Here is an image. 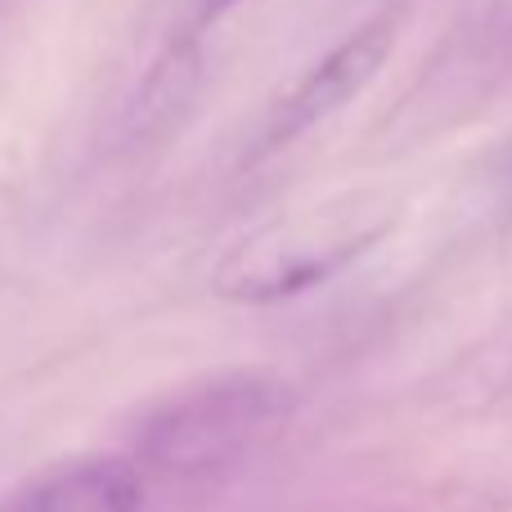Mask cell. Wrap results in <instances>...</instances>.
I'll list each match as a JSON object with an SVG mask.
<instances>
[{"label": "cell", "instance_id": "cell-5", "mask_svg": "<svg viewBox=\"0 0 512 512\" xmlns=\"http://www.w3.org/2000/svg\"><path fill=\"white\" fill-rule=\"evenodd\" d=\"M194 86H198V45L180 41V45H171L158 63H153V72L144 77V86L135 90L131 113H126V135L140 140V135L167 126L171 117L189 104Z\"/></svg>", "mask_w": 512, "mask_h": 512}, {"label": "cell", "instance_id": "cell-3", "mask_svg": "<svg viewBox=\"0 0 512 512\" xmlns=\"http://www.w3.org/2000/svg\"><path fill=\"white\" fill-rule=\"evenodd\" d=\"M391 45H396V18L378 14L369 23H360L351 36L324 50L279 99L270 104L261 122V140H256V153H274L283 144H292L297 135L315 131L324 117L342 113L391 59Z\"/></svg>", "mask_w": 512, "mask_h": 512}, {"label": "cell", "instance_id": "cell-2", "mask_svg": "<svg viewBox=\"0 0 512 512\" xmlns=\"http://www.w3.org/2000/svg\"><path fill=\"white\" fill-rule=\"evenodd\" d=\"M292 414V391L274 378H212L158 405L135 432L144 463L176 477H207L261 450Z\"/></svg>", "mask_w": 512, "mask_h": 512}, {"label": "cell", "instance_id": "cell-4", "mask_svg": "<svg viewBox=\"0 0 512 512\" xmlns=\"http://www.w3.org/2000/svg\"><path fill=\"white\" fill-rule=\"evenodd\" d=\"M140 472L122 459H81L18 486L0 512H140Z\"/></svg>", "mask_w": 512, "mask_h": 512}, {"label": "cell", "instance_id": "cell-1", "mask_svg": "<svg viewBox=\"0 0 512 512\" xmlns=\"http://www.w3.org/2000/svg\"><path fill=\"white\" fill-rule=\"evenodd\" d=\"M396 221L382 194H342L252 230L216 265V292L248 306L288 301L364 256Z\"/></svg>", "mask_w": 512, "mask_h": 512}, {"label": "cell", "instance_id": "cell-6", "mask_svg": "<svg viewBox=\"0 0 512 512\" xmlns=\"http://www.w3.org/2000/svg\"><path fill=\"white\" fill-rule=\"evenodd\" d=\"M234 5H243V0H194V23L198 27L216 23V18H225Z\"/></svg>", "mask_w": 512, "mask_h": 512}]
</instances>
